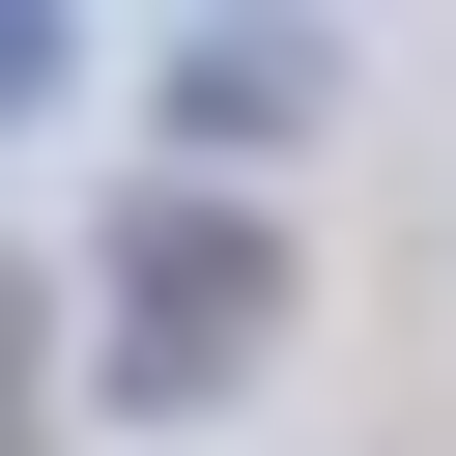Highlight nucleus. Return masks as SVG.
I'll list each match as a JSON object with an SVG mask.
<instances>
[{
    "label": "nucleus",
    "instance_id": "f257e3e1",
    "mask_svg": "<svg viewBox=\"0 0 456 456\" xmlns=\"http://www.w3.org/2000/svg\"><path fill=\"white\" fill-rule=\"evenodd\" d=\"M256 342H285V228L142 171V200H114V342H86V370H114L142 428H200V399H256Z\"/></svg>",
    "mask_w": 456,
    "mask_h": 456
},
{
    "label": "nucleus",
    "instance_id": "f03ea898",
    "mask_svg": "<svg viewBox=\"0 0 456 456\" xmlns=\"http://www.w3.org/2000/svg\"><path fill=\"white\" fill-rule=\"evenodd\" d=\"M142 114H171V200H228V171H285V142L342 114V28H171Z\"/></svg>",
    "mask_w": 456,
    "mask_h": 456
},
{
    "label": "nucleus",
    "instance_id": "7ed1b4c3",
    "mask_svg": "<svg viewBox=\"0 0 456 456\" xmlns=\"http://www.w3.org/2000/svg\"><path fill=\"white\" fill-rule=\"evenodd\" d=\"M57 86H86V28H57V0H0V114H57Z\"/></svg>",
    "mask_w": 456,
    "mask_h": 456
},
{
    "label": "nucleus",
    "instance_id": "20e7f679",
    "mask_svg": "<svg viewBox=\"0 0 456 456\" xmlns=\"http://www.w3.org/2000/svg\"><path fill=\"white\" fill-rule=\"evenodd\" d=\"M0 399H28V285H0Z\"/></svg>",
    "mask_w": 456,
    "mask_h": 456
}]
</instances>
